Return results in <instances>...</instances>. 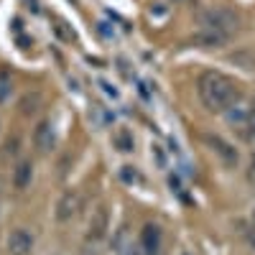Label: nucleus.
<instances>
[{
  "mask_svg": "<svg viewBox=\"0 0 255 255\" xmlns=\"http://www.w3.org/2000/svg\"><path fill=\"white\" fill-rule=\"evenodd\" d=\"M140 245H143V253L145 255H158V248H161V230L156 225H145L143 232H140Z\"/></svg>",
  "mask_w": 255,
  "mask_h": 255,
  "instance_id": "423d86ee",
  "label": "nucleus"
},
{
  "mask_svg": "<svg viewBox=\"0 0 255 255\" xmlns=\"http://www.w3.org/2000/svg\"><path fill=\"white\" fill-rule=\"evenodd\" d=\"M207 143L212 145V151L222 156V161H225L227 166L238 163V151H235V148H232V145H230L227 140H222L220 135H207Z\"/></svg>",
  "mask_w": 255,
  "mask_h": 255,
  "instance_id": "6e6552de",
  "label": "nucleus"
},
{
  "mask_svg": "<svg viewBox=\"0 0 255 255\" xmlns=\"http://www.w3.org/2000/svg\"><path fill=\"white\" fill-rule=\"evenodd\" d=\"M123 179H125V181H133V179H135L133 166H123Z\"/></svg>",
  "mask_w": 255,
  "mask_h": 255,
  "instance_id": "ddd939ff",
  "label": "nucleus"
},
{
  "mask_svg": "<svg viewBox=\"0 0 255 255\" xmlns=\"http://www.w3.org/2000/svg\"><path fill=\"white\" fill-rule=\"evenodd\" d=\"M202 23L207 26V28H212V31H222V33H232L238 28V15L232 13V10H227V8H215V10H207L204 15H202Z\"/></svg>",
  "mask_w": 255,
  "mask_h": 255,
  "instance_id": "f03ea898",
  "label": "nucleus"
},
{
  "mask_svg": "<svg viewBox=\"0 0 255 255\" xmlns=\"http://www.w3.org/2000/svg\"><path fill=\"white\" fill-rule=\"evenodd\" d=\"M248 125H250V133L255 135V108L250 110V115H248Z\"/></svg>",
  "mask_w": 255,
  "mask_h": 255,
  "instance_id": "4468645a",
  "label": "nucleus"
},
{
  "mask_svg": "<svg viewBox=\"0 0 255 255\" xmlns=\"http://www.w3.org/2000/svg\"><path fill=\"white\" fill-rule=\"evenodd\" d=\"M199 100L204 102V108L212 113H225L240 97V87L235 79H230L222 72H204L199 77Z\"/></svg>",
  "mask_w": 255,
  "mask_h": 255,
  "instance_id": "f257e3e1",
  "label": "nucleus"
},
{
  "mask_svg": "<svg viewBox=\"0 0 255 255\" xmlns=\"http://www.w3.org/2000/svg\"><path fill=\"white\" fill-rule=\"evenodd\" d=\"M79 204H82V197L77 194V191H67V194L61 197L59 207H56V217H59L61 222H67V220H72V217L77 215V209H79Z\"/></svg>",
  "mask_w": 255,
  "mask_h": 255,
  "instance_id": "39448f33",
  "label": "nucleus"
},
{
  "mask_svg": "<svg viewBox=\"0 0 255 255\" xmlns=\"http://www.w3.org/2000/svg\"><path fill=\"white\" fill-rule=\"evenodd\" d=\"M105 230H108V212H105V207H100V209H95V215L90 220V238L100 240L105 235Z\"/></svg>",
  "mask_w": 255,
  "mask_h": 255,
  "instance_id": "1a4fd4ad",
  "label": "nucleus"
},
{
  "mask_svg": "<svg viewBox=\"0 0 255 255\" xmlns=\"http://www.w3.org/2000/svg\"><path fill=\"white\" fill-rule=\"evenodd\" d=\"M227 33L222 31H212V28H204L202 33H197L194 38H191V44H197L202 49H217V46H225L227 44Z\"/></svg>",
  "mask_w": 255,
  "mask_h": 255,
  "instance_id": "20e7f679",
  "label": "nucleus"
},
{
  "mask_svg": "<svg viewBox=\"0 0 255 255\" xmlns=\"http://www.w3.org/2000/svg\"><path fill=\"white\" fill-rule=\"evenodd\" d=\"M113 143H115V148L118 151H123V153H130L133 151V135H130V130H125V128H120V130H115V135H113Z\"/></svg>",
  "mask_w": 255,
  "mask_h": 255,
  "instance_id": "9b49d317",
  "label": "nucleus"
},
{
  "mask_svg": "<svg viewBox=\"0 0 255 255\" xmlns=\"http://www.w3.org/2000/svg\"><path fill=\"white\" fill-rule=\"evenodd\" d=\"M248 179H250V181H255V156H253V161H250V168H248Z\"/></svg>",
  "mask_w": 255,
  "mask_h": 255,
  "instance_id": "2eb2a0df",
  "label": "nucleus"
},
{
  "mask_svg": "<svg viewBox=\"0 0 255 255\" xmlns=\"http://www.w3.org/2000/svg\"><path fill=\"white\" fill-rule=\"evenodd\" d=\"M253 227H255V212H253Z\"/></svg>",
  "mask_w": 255,
  "mask_h": 255,
  "instance_id": "a211bd4d",
  "label": "nucleus"
},
{
  "mask_svg": "<svg viewBox=\"0 0 255 255\" xmlns=\"http://www.w3.org/2000/svg\"><path fill=\"white\" fill-rule=\"evenodd\" d=\"M15 145H18V140H15V138H13V140H8V151H10V153H15V151H18Z\"/></svg>",
  "mask_w": 255,
  "mask_h": 255,
  "instance_id": "f3484780",
  "label": "nucleus"
},
{
  "mask_svg": "<svg viewBox=\"0 0 255 255\" xmlns=\"http://www.w3.org/2000/svg\"><path fill=\"white\" fill-rule=\"evenodd\" d=\"M31 176H33L31 161H20V163L15 166V171H13V184H15V189H26V186L31 184Z\"/></svg>",
  "mask_w": 255,
  "mask_h": 255,
  "instance_id": "9d476101",
  "label": "nucleus"
},
{
  "mask_svg": "<svg viewBox=\"0 0 255 255\" xmlns=\"http://www.w3.org/2000/svg\"><path fill=\"white\" fill-rule=\"evenodd\" d=\"M31 248H33L31 232H26V230H13V232H10V238H8V250H10V255H28Z\"/></svg>",
  "mask_w": 255,
  "mask_h": 255,
  "instance_id": "7ed1b4c3",
  "label": "nucleus"
},
{
  "mask_svg": "<svg viewBox=\"0 0 255 255\" xmlns=\"http://www.w3.org/2000/svg\"><path fill=\"white\" fill-rule=\"evenodd\" d=\"M248 243L255 248V227H250V230H248Z\"/></svg>",
  "mask_w": 255,
  "mask_h": 255,
  "instance_id": "dca6fc26",
  "label": "nucleus"
},
{
  "mask_svg": "<svg viewBox=\"0 0 255 255\" xmlns=\"http://www.w3.org/2000/svg\"><path fill=\"white\" fill-rule=\"evenodd\" d=\"M33 143L41 153H49L51 148H54V130H51V123L44 120V123H38L36 128V133H33Z\"/></svg>",
  "mask_w": 255,
  "mask_h": 255,
  "instance_id": "0eeeda50",
  "label": "nucleus"
},
{
  "mask_svg": "<svg viewBox=\"0 0 255 255\" xmlns=\"http://www.w3.org/2000/svg\"><path fill=\"white\" fill-rule=\"evenodd\" d=\"M10 90H13L10 74H8V72H0V102H5V100L10 97Z\"/></svg>",
  "mask_w": 255,
  "mask_h": 255,
  "instance_id": "f8f14e48",
  "label": "nucleus"
}]
</instances>
